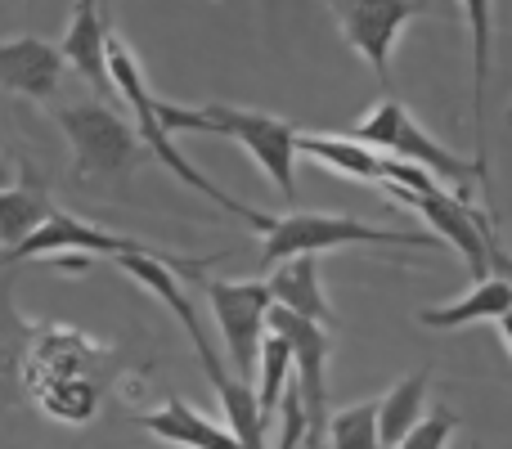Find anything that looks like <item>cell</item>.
<instances>
[{
  "label": "cell",
  "mask_w": 512,
  "mask_h": 449,
  "mask_svg": "<svg viewBox=\"0 0 512 449\" xmlns=\"http://www.w3.org/2000/svg\"><path fill=\"white\" fill-rule=\"evenodd\" d=\"M158 117L167 131H198V135H225L252 162L265 171L274 194L297 198V126L283 122L261 108H234V104H203V108H180L158 99Z\"/></svg>",
  "instance_id": "1"
},
{
  "label": "cell",
  "mask_w": 512,
  "mask_h": 449,
  "mask_svg": "<svg viewBox=\"0 0 512 449\" xmlns=\"http://www.w3.org/2000/svg\"><path fill=\"white\" fill-rule=\"evenodd\" d=\"M108 72H113V86H117V99H122V108L131 113V122H135V131H140V140H144V149L153 153V158L162 162V167L171 171V176L180 180V185H189V189H198L203 198H212L221 212H230V216H239V221H248L252 229H270L274 225V216H265V212H256V207L248 203H239V198H230L225 189H216L212 180L203 176V171L194 167V162L180 153V144L171 140V131L162 126V117H158V95L149 90V81H144V68L135 63V54H131V45L122 41V36H108Z\"/></svg>",
  "instance_id": "2"
},
{
  "label": "cell",
  "mask_w": 512,
  "mask_h": 449,
  "mask_svg": "<svg viewBox=\"0 0 512 449\" xmlns=\"http://www.w3.org/2000/svg\"><path fill=\"white\" fill-rule=\"evenodd\" d=\"M63 140L72 149V180L77 185H126L144 162V140L135 131L131 113L117 104H68L54 113Z\"/></svg>",
  "instance_id": "3"
},
{
  "label": "cell",
  "mask_w": 512,
  "mask_h": 449,
  "mask_svg": "<svg viewBox=\"0 0 512 449\" xmlns=\"http://www.w3.org/2000/svg\"><path fill=\"white\" fill-rule=\"evenodd\" d=\"M409 247V252H441V234H423V229H391V225H364L355 216H328V212H292L274 216L261 243V265L274 270L279 261L292 256H319L337 252V247Z\"/></svg>",
  "instance_id": "4"
},
{
  "label": "cell",
  "mask_w": 512,
  "mask_h": 449,
  "mask_svg": "<svg viewBox=\"0 0 512 449\" xmlns=\"http://www.w3.org/2000/svg\"><path fill=\"white\" fill-rule=\"evenodd\" d=\"M346 135L360 140V144H369V149H378V153H387V158L414 162V167L432 171L436 180H450L454 194H463L468 185H481V203L490 207V171L481 167L477 158H459V153H450L445 144H436L396 95H387L382 104H373L369 113H364V122H355Z\"/></svg>",
  "instance_id": "5"
},
{
  "label": "cell",
  "mask_w": 512,
  "mask_h": 449,
  "mask_svg": "<svg viewBox=\"0 0 512 449\" xmlns=\"http://www.w3.org/2000/svg\"><path fill=\"white\" fill-rule=\"evenodd\" d=\"M185 279H194L207 292V306L216 315V328L225 337V351L239 378H252L256 360H261V342L270 333V310H274V292L265 279H212L203 270V261L189 265Z\"/></svg>",
  "instance_id": "6"
},
{
  "label": "cell",
  "mask_w": 512,
  "mask_h": 449,
  "mask_svg": "<svg viewBox=\"0 0 512 449\" xmlns=\"http://www.w3.org/2000/svg\"><path fill=\"white\" fill-rule=\"evenodd\" d=\"M391 198H396L400 207H409V212H418L427 225H432V234L445 238V247H454V252L468 261V274L472 283L490 279V243H495V229H490V212H481V207H472L463 194H454V189H432V194H414V189H400V185H382Z\"/></svg>",
  "instance_id": "7"
},
{
  "label": "cell",
  "mask_w": 512,
  "mask_h": 449,
  "mask_svg": "<svg viewBox=\"0 0 512 449\" xmlns=\"http://www.w3.org/2000/svg\"><path fill=\"white\" fill-rule=\"evenodd\" d=\"M270 333H279L292 346V382L301 391V409H306V449H319L328 432V351L333 337L324 324L301 319L292 310H270Z\"/></svg>",
  "instance_id": "8"
},
{
  "label": "cell",
  "mask_w": 512,
  "mask_h": 449,
  "mask_svg": "<svg viewBox=\"0 0 512 449\" xmlns=\"http://www.w3.org/2000/svg\"><path fill=\"white\" fill-rule=\"evenodd\" d=\"M59 252H77V256H126V252H144V256H158V261H167L171 270L185 274L189 265L207 261V256H176V252H162V247H149L140 243V238H126V234H108V229L81 221V216L72 212H54L50 221L36 229L32 238H27L23 247H14V252L0 256V265H18V261H32V256H59Z\"/></svg>",
  "instance_id": "9"
},
{
  "label": "cell",
  "mask_w": 512,
  "mask_h": 449,
  "mask_svg": "<svg viewBox=\"0 0 512 449\" xmlns=\"http://www.w3.org/2000/svg\"><path fill=\"white\" fill-rule=\"evenodd\" d=\"M333 9L337 27H342L346 45L373 68V77L391 90V50H396L400 32L414 18H423L427 0H324Z\"/></svg>",
  "instance_id": "10"
},
{
  "label": "cell",
  "mask_w": 512,
  "mask_h": 449,
  "mask_svg": "<svg viewBox=\"0 0 512 449\" xmlns=\"http://www.w3.org/2000/svg\"><path fill=\"white\" fill-rule=\"evenodd\" d=\"M99 5H104V0H77L72 23L63 27L59 54L104 104H122L117 86H113V72H108V36L113 32H108V18L99 14Z\"/></svg>",
  "instance_id": "11"
},
{
  "label": "cell",
  "mask_w": 512,
  "mask_h": 449,
  "mask_svg": "<svg viewBox=\"0 0 512 449\" xmlns=\"http://www.w3.org/2000/svg\"><path fill=\"white\" fill-rule=\"evenodd\" d=\"M68 63H63L59 45L41 41V36H14L0 41V90L23 99H54L63 90Z\"/></svg>",
  "instance_id": "12"
},
{
  "label": "cell",
  "mask_w": 512,
  "mask_h": 449,
  "mask_svg": "<svg viewBox=\"0 0 512 449\" xmlns=\"http://www.w3.org/2000/svg\"><path fill=\"white\" fill-rule=\"evenodd\" d=\"M135 427L171 449H239L230 423H212V418L198 414L189 400H176V396L162 400L153 414H140Z\"/></svg>",
  "instance_id": "13"
},
{
  "label": "cell",
  "mask_w": 512,
  "mask_h": 449,
  "mask_svg": "<svg viewBox=\"0 0 512 449\" xmlns=\"http://www.w3.org/2000/svg\"><path fill=\"white\" fill-rule=\"evenodd\" d=\"M54 212H59V207H54L50 189H45V176L27 158H18V180L0 194V247H5V252L23 247Z\"/></svg>",
  "instance_id": "14"
},
{
  "label": "cell",
  "mask_w": 512,
  "mask_h": 449,
  "mask_svg": "<svg viewBox=\"0 0 512 449\" xmlns=\"http://www.w3.org/2000/svg\"><path fill=\"white\" fill-rule=\"evenodd\" d=\"M270 292H274V306L292 310L301 319H315L324 328H337V315L324 297V283H319V261L315 256H292V261H279L270 270Z\"/></svg>",
  "instance_id": "15"
},
{
  "label": "cell",
  "mask_w": 512,
  "mask_h": 449,
  "mask_svg": "<svg viewBox=\"0 0 512 449\" xmlns=\"http://www.w3.org/2000/svg\"><path fill=\"white\" fill-rule=\"evenodd\" d=\"M512 310V283L504 274H490V279L472 283L459 301L450 306H427L418 310V324L423 328H436V333H454V328H468V324H481V319H504Z\"/></svg>",
  "instance_id": "16"
},
{
  "label": "cell",
  "mask_w": 512,
  "mask_h": 449,
  "mask_svg": "<svg viewBox=\"0 0 512 449\" xmlns=\"http://www.w3.org/2000/svg\"><path fill=\"white\" fill-rule=\"evenodd\" d=\"M427 387H432V369H418L400 378L387 396L378 400V436L382 449H396L427 418Z\"/></svg>",
  "instance_id": "17"
},
{
  "label": "cell",
  "mask_w": 512,
  "mask_h": 449,
  "mask_svg": "<svg viewBox=\"0 0 512 449\" xmlns=\"http://www.w3.org/2000/svg\"><path fill=\"white\" fill-rule=\"evenodd\" d=\"M297 153H310L315 162H324V167L342 171V176L351 180H369V185H382V153L369 149V144L351 140V135H310L301 131L297 135Z\"/></svg>",
  "instance_id": "18"
},
{
  "label": "cell",
  "mask_w": 512,
  "mask_h": 449,
  "mask_svg": "<svg viewBox=\"0 0 512 449\" xmlns=\"http://www.w3.org/2000/svg\"><path fill=\"white\" fill-rule=\"evenodd\" d=\"M472 32V117H477V162L486 167V81H490V0H459ZM490 171V167H486Z\"/></svg>",
  "instance_id": "19"
},
{
  "label": "cell",
  "mask_w": 512,
  "mask_h": 449,
  "mask_svg": "<svg viewBox=\"0 0 512 449\" xmlns=\"http://www.w3.org/2000/svg\"><path fill=\"white\" fill-rule=\"evenodd\" d=\"M292 378V346L279 333H265L261 342V360H256V400H261V414L270 423L283 405V391Z\"/></svg>",
  "instance_id": "20"
},
{
  "label": "cell",
  "mask_w": 512,
  "mask_h": 449,
  "mask_svg": "<svg viewBox=\"0 0 512 449\" xmlns=\"http://www.w3.org/2000/svg\"><path fill=\"white\" fill-rule=\"evenodd\" d=\"M324 441L333 449H382L378 400H360V405H346V409H337V414H328Z\"/></svg>",
  "instance_id": "21"
},
{
  "label": "cell",
  "mask_w": 512,
  "mask_h": 449,
  "mask_svg": "<svg viewBox=\"0 0 512 449\" xmlns=\"http://www.w3.org/2000/svg\"><path fill=\"white\" fill-rule=\"evenodd\" d=\"M454 427H459V414L436 409V414H427L396 449H445V445H450V436H454Z\"/></svg>",
  "instance_id": "22"
},
{
  "label": "cell",
  "mask_w": 512,
  "mask_h": 449,
  "mask_svg": "<svg viewBox=\"0 0 512 449\" xmlns=\"http://www.w3.org/2000/svg\"><path fill=\"white\" fill-rule=\"evenodd\" d=\"M279 409H283V432H279V445H274V449H301V445H306V409H301L297 382L283 391V405Z\"/></svg>",
  "instance_id": "23"
},
{
  "label": "cell",
  "mask_w": 512,
  "mask_h": 449,
  "mask_svg": "<svg viewBox=\"0 0 512 449\" xmlns=\"http://www.w3.org/2000/svg\"><path fill=\"white\" fill-rule=\"evenodd\" d=\"M490 270H495V274H504V279L512 283V256L504 252V247H499V238H495V243H490Z\"/></svg>",
  "instance_id": "24"
},
{
  "label": "cell",
  "mask_w": 512,
  "mask_h": 449,
  "mask_svg": "<svg viewBox=\"0 0 512 449\" xmlns=\"http://www.w3.org/2000/svg\"><path fill=\"white\" fill-rule=\"evenodd\" d=\"M495 324H499V337H504V346L512 351V310H508L504 319H495Z\"/></svg>",
  "instance_id": "25"
},
{
  "label": "cell",
  "mask_w": 512,
  "mask_h": 449,
  "mask_svg": "<svg viewBox=\"0 0 512 449\" xmlns=\"http://www.w3.org/2000/svg\"><path fill=\"white\" fill-rule=\"evenodd\" d=\"M14 185V171H9V162H5V153H0V194Z\"/></svg>",
  "instance_id": "26"
},
{
  "label": "cell",
  "mask_w": 512,
  "mask_h": 449,
  "mask_svg": "<svg viewBox=\"0 0 512 449\" xmlns=\"http://www.w3.org/2000/svg\"><path fill=\"white\" fill-rule=\"evenodd\" d=\"M508 126H512V104H508Z\"/></svg>",
  "instance_id": "27"
}]
</instances>
